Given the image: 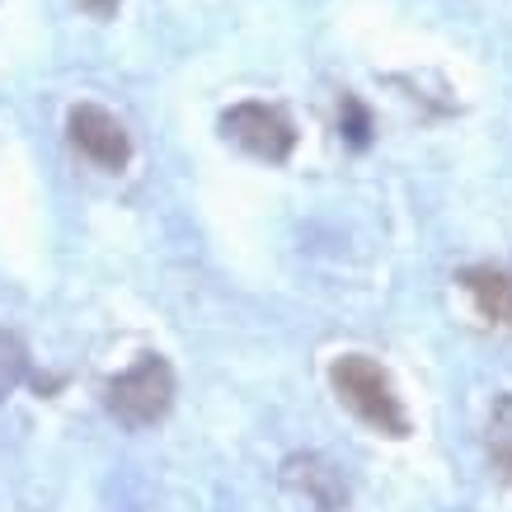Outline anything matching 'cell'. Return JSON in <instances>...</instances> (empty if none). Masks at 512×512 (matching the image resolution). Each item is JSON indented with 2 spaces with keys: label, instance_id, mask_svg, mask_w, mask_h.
<instances>
[{
  "label": "cell",
  "instance_id": "cell-10",
  "mask_svg": "<svg viewBox=\"0 0 512 512\" xmlns=\"http://www.w3.org/2000/svg\"><path fill=\"white\" fill-rule=\"evenodd\" d=\"M80 5L94 10V15H113V5H118V0H80Z\"/></svg>",
  "mask_w": 512,
  "mask_h": 512
},
{
  "label": "cell",
  "instance_id": "cell-1",
  "mask_svg": "<svg viewBox=\"0 0 512 512\" xmlns=\"http://www.w3.org/2000/svg\"><path fill=\"white\" fill-rule=\"evenodd\" d=\"M329 386H334V395L353 409L357 419L372 423L376 433H386V437L409 433V419H404V409H400V395H395L390 376L376 367L372 357H362V353L339 357V362L329 367Z\"/></svg>",
  "mask_w": 512,
  "mask_h": 512
},
{
  "label": "cell",
  "instance_id": "cell-4",
  "mask_svg": "<svg viewBox=\"0 0 512 512\" xmlns=\"http://www.w3.org/2000/svg\"><path fill=\"white\" fill-rule=\"evenodd\" d=\"M66 137H71V146H76L80 156H90L104 170H123L127 160H132L127 127L109 109H99V104H76V109L66 113Z\"/></svg>",
  "mask_w": 512,
  "mask_h": 512
},
{
  "label": "cell",
  "instance_id": "cell-3",
  "mask_svg": "<svg viewBox=\"0 0 512 512\" xmlns=\"http://www.w3.org/2000/svg\"><path fill=\"white\" fill-rule=\"evenodd\" d=\"M221 137L235 141L240 151L259 160H287L296 146V127L287 123L282 109L268 104H235L231 113H221Z\"/></svg>",
  "mask_w": 512,
  "mask_h": 512
},
{
  "label": "cell",
  "instance_id": "cell-2",
  "mask_svg": "<svg viewBox=\"0 0 512 512\" xmlns=\"http://www.w3.org/2000/svg\"><path fill=\"white\" fill-rule=\"evenodd\" d=\"M109 409L123 423H156L165 419V409L174 404V372L165 357H141L132 372H123L118 381H109Z\"/></svg>",
  "mask_w": 512,
  "mask_h": 512
},
{
  "label": "cell",
  "instance_id": "cell-5",
  "mask_svg": "<svg viewBox=\"0 0 512 512\" xmlns=\"http://www.w3.org/2000/svg\"><path fill=\"white\" fill-rule=\"evenodd\" d=\"M282 484H287L296 498H306L311 512L343 508V484L334 480V470H329L320 456H292V461L282 466Z\"/></svg>",
  "mask_w": 512,
  "mask_h": 512
},
{
  "label": "cell",
  "instance_id": "cell-6",
  "mask_svg": "<svg viewBox=\"0 0 512 512\" xmlns=\"http://www.w3.org/2000/svg\"><path fill=\"white\" fill-rule=\"evenodd\" d=\"M461 287L470 292L475 311L494 325H512V273H498V268H466L461 273Z\"/></svg>",
  "mask_w": 512,
  "mask_h": 512
},
{
  "label": "cell",
  "instance_id": "cell-7",
  "mask_svg": "<svg viewBox=\"0 0 512 512\" xmlns=\"http://www.w3.org/2000/svg\"><path fill=\"white\" fill-rule=\"evenodd\" d=\"M489 461L503 480H512V395H503L489 414Z\"/></svg>",
  "mask_w": 512,
  "mask_h": 512
},
{
  "label": "cell",
  "instance_id": "cell-9",
  "mask_svg": "<svg viewBox=\"0 0 512 512\" xmlns=\"http://www.w3.org/2000/svg\"><path fill=\"white\" fill-rule=\"evenodd\" d=\"M343 132H348L353 146H367V132H372V123H367V113H362V104H357L353 94L343 99Z\"/></svg>",
  "mask_w": 512,
  "mask_h": 512
},
{
  "label": "cell",
  "instance_id": "cell-8",
  "mask_svg": "<svg viewBox=\"0 0 512 512\" xmlns=\"http://www.w3.org/2000/svg\"><path fill=\"white\" fill-rule=\"evenodd\" d=\"M24 372H29V353H24V343H19L15 334H5V329H0V400L24 381Z\"/></svg>",
  "mask_w": 512,
  "mask_h": 512
}]
</instances>
